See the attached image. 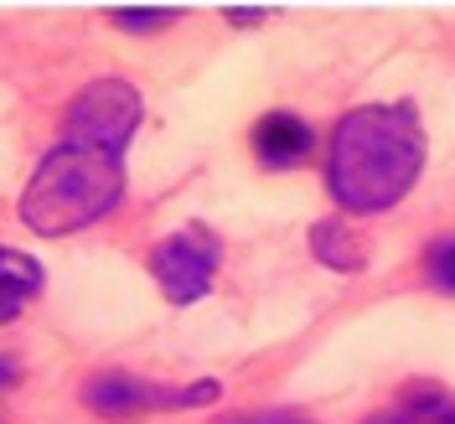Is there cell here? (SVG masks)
<instances>
[{
  "label": "cell",
  "instance_id": "2",
  "mask_svg": "<svg viewBox=\"0 0 455 424\" xmlns=\"http://www.w3.org/2000/svg\"><path fill=\"white\" fill-rule=\"evenodd\" d=\"M119 197H124L119 156L57 140L21 192V223L42 238H62V233H78V228L99 223L104 212H114Z\"/></svg>",
  "mask_w": 455,
  "mask_h": 424
},
{
  "label": "cell",
  "instance_id": "8",
  "mask_svg": "<svg viewBox=\"0 0 455 424\" xmlns=\"http://www.w3.org/2000/svg\"><path fill=\"white\" fill-rule=\"evenodd\" d=\"M368 424H455V398L440 394V388H414L398 404L378 409Z\"/></svg>",
  "mask_w": 455,
  "mask_h": 424
},
{
  "label": "cell",
  "instance_id": "1",
  "mask_svg": "<svg viewBox=\"0 0 455 424\" xmlns=\"http://www.w3.org/2000/svg\"><path fill=\"white\" fill-rule=\"evenodd\" d=\"M425 171V124L414 104H363L337 124L326 187L347 212H388Z\"/></svg>",
  "mask_w": 455,
  "mask_h": 424
},
{
  "label": "cell",
  "instance_id": "7",
  "mask_svg": "<svg viewBox=\"0 0 455 424\" xmlns=\"http://www.w3.org/2000/svg\"><path fill=\"white\" fill-rule=\"evenodd\" d=\"M36 290H42V264L21 249L0 244V326L27 311V300H36Z\"/></svg>",
  "mask_w": 455,
  "mask_h": 424
},
{
  "label": "cell",
  "instance_id": "9",
  "mask_svg": "<svg viewBox=\"0 0 455 424\" xmlns=\"http://www.w3.org/2000/svg\"><path fill=\"white\" fill-rule=\"evenodd\" d=\"M311 254L326 264V269H337V275H357L363 264H368V249L337 223V218H326V223L311 228Z\"/></svg>",
  "mask_w": 455,
  "mask_h": 424
},
{
  "label": "cell",
  "instance_id": "5",
  "mask_svg": "<svg viewBox=\"0 0 455 424\" xmlns=\"http://www.w3.org/2000/svg\"><path fill=\"white\" fill-rule=\"evenodd\" d=\"M223 394L212 378L187 383V388H171V383H145L135 372H93L84 383V409L88 414H104V420H124V414H150V409H197L212 404Z\"/></svg>",
  "mask_w": 455,
  "mask_h": 424
},
{
  "label": "cell",
  "instance_id": "3",
  "mask_svg": "<svg viewBox=\"0 0 455 424\" xmlns=\"http://www.w3.org/2000/svg\"><path fill=\"white\" fill-rule=\"evenodd\" d=\"M140 93L124 84V78H93L73 93V104L62 114V140L73 145H93L104 156H119L130 135L140 130Z\"/></svg>",
  "mask_w": 455,
  "mask_h": 424
},
{
  "label": "cell",
  "instance_id": "12",
  "mask_svg": "<svg viewBox=\"0 0 455 424\" xmlns=\"http://www.w3.org/2000/svg\"><path fill=\"white\" fill-rule=\"evenodd\" d=\"M223 424H311V420L290 414V409H275V414H243V420H223Z\"/></svg>",
  "mask_w": 455,
  "mask_h": 424
},
{
  "label": "cell",
  "instance_id": "10",
  "mask_svg": "<svg viewBox=\"0 0 455 424\" xmlns=\"http://www.w3.org/2000/svg\"><path fill=\"white\" fill-rule=\"evenodd\" d=\"M181 11H171V5H114L109 21L124 31H161L166 21H176Z\"/></svg>",
  "mask_w": 455,
  "mask_h": 424
},
{
  "label": "cell",
  "instance_id": "4",
  "mask_svg": "<svg viewBox=\"0 0 455 424\" xmlns=\"http://www.w3.org/2000/svg\"><path fill=\"white\" fill-rule=\"evenodd\" d=\"M218 264H223V238L202 223L176 228L150 249V275L171 306H197L218 280Z\"/></svg>",
  "mask_w": 455,
  "mask_h": 424
},
{
  "label": "cell",
  "instance_id": "6",
  "mask_svg": "<svg viewBox=\"0 0 455 424\" xmlns=\"http://www.w3.org/2000/svg\"><path fill=\"white\" fill-rule=\"evenodd\" d=\"M311 150H315V130L300 119V114L269 109V114L254 124V156H259V166L290 171V166H300Z\"/></svg>",
  "mask_w": 455,
  "mask_h": 424
},
{
  "label": "cell",
  "instance_id": "13",
  "mask_svg": "<svg viewBox=\"0 0 455 424\" xmlns=\"http://www.w3.org/2000/svg\"><path fill=\"white\" fill-rule=\"evenodd\" d=\"M228 21H238V27H254V21H264V11H254V5H228Z\"/></svg>",
  "mask_w": 455,
  "mask_h": 424
},
{
  "label": "cell",
  "instance_id": "14",
  "mask_svg": "<svg viewBox=\"0 0 455 424\" xmlns=\"http://www.w3.org/2000/svg\"><path fill=\"white\" fill-rule=\"evenodd\" d=\"M16 378H21V368H16V357H5V352H0V388H11Z\"/></svg>",
  "mask_w": 455,
  "mask_h": 424
},
{
  "label": "cell",
  "instance_id": "11",
  "mask_svg": "<svg viewBox=\"0 0 455 424\" xmlns=\"http://www.w3.org/2000/svg\"><path fill=\"white\" fill-rule=\"evenodd\" d=\"M425 269H429V284H435V290H451L455 295V233H445V238L429 244Z\"/></svg>",
  "mask_w": 455,
  "mask_h": 424
}]
</instances>
